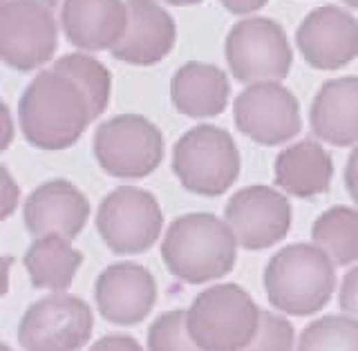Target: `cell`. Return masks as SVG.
I'll list each match as a JSON object with an SVG mask.
<instances>
[{
	"mask_svg": "<svg viewBox=\"0 0 358 351\" xmlns=\"http://www.w3.org/2000/svg\"><path fill=\"white\" fill-rule=\"evenodd\" d=\"M22 137L34 148L65 150L83 137L92 119L85 92L52 67L25 87L18 103Z\"/></svg>",
	"mask_w": 358,
	"mask_h": 351,
	"instance_id": "cell-1",
	"label": "cell"
},
{
	"mask_svg": "<svg viewBox=\"0 0 358 351\" xmlns=\"http://www.w3.org/2000/svg\"><path fill=\"white\" fill-rule=\"evenodd\" d=\"M238 246L227 220L210 213H188L166 231L162 259L177 280L204 285L231 273L238 262Z\"/></svg>",
	"mask_w": 358,
	"mask_h": 351,
	"instance_id": "cell-2",
	"label": "cell"
},
{
	"mask_svg": "<svg viewBox=\"0 0 358 351\" xmlns=\"http://www.w3.org/2000/svg\"><path fill=\"white\" fill-rule=\"evenodd\" d=\"M336 264L316 244H291L264 268V291L271 307L289 315L318 313L334 296Z\"/></svg>",
	"mask_w": 358,
	"mask_h": 351,
	"instance_id": "cell-3",
	"label": "cell"
},
{
	"mask_svg": "<svg viewBox=\"0 0 358 351\" xmlns=\"http://www.w3.org/2000/svg\"><path fill=\"white\" fill-rule=\"evenodd\" d=\"M262 311L238 285L201 291L186 311L190 338L204 351H242L260 331Z\"/></svg>",
	"mask_w": 358,
	"mask_h": 351,
	"instance_id": "cell-4",
	"label": "cell"
},
{
	"mask_svg": "<svg viewBox=\"0 0 358 351\" xmlns=\"http://www.w3.org/2000/svg\"><path fill=\"white\" fill-rule=\"evenodd\" d=\"M173 173L186 190L217 197L240 177V150L224 128H190L173 148Z\"/></svg>",
	"mask_w": 358,
	"mask_h": 351,
	"instance_id": "cell-5",
	"label": "cell"
},
{
	"mask_svg": "<svg viewBox=\"0 0 358 351\" xmlns=\"http://www.w3.org/2000/svg\"><path fill=\"white\" fill-rule=\"evenodd\" d=\"M94 157L110 177L143 179L164 162V134L141 115L112 117L94 132Z\"/></svg>",
	"mask_w": 358,
	"mask_h": 351,
	"instance_id": "cell-6",
	"label": "cell"
},
{
	"mask_svg": "<svg viewBox=\"0 0 358 351\" xmlns=\"http://www.w3.org/2000/svg\"><path fill=\"white\" fill-rule=\"evenodd\" d=\"M227 63L235 81L264 83L282 81L294 65L287 31L271 18H246L227 34Z\"/></svg>",
	"mask_w": 358,
	"mask_h": 351,
	"instance_id": "cell-7",
	"label": "cell"
},
{
	"mask_svg": "<svg viewBox=\"0 0 358 351\" xmlns=\"http://www.w3.org/2000/svg\"><path fill=\"white\" fill-rule=\"evenodd\" d=\"M164 213L152 192L137 186H119L101 201L96 231L117 255H137L159 240Z\"/></svg>",
	"mask_w": 358,
	"mask_h": 351,
	"instance_id": "cell-8",
	"label": "cell"
},
{
	"mask_svg": "<svg viewBox=\"0 0 358 351\" xmlns=\"http://www.w3.org/2000/svg\"><path fill=\"white\" fill-rule=\"evenodd\" d=\"M94 315L90 304L70 293L34 302L18 324V343L25 351H78L92 336Z\"/></svg>",
	"mask_w": 358,
	"mask_h": 351,
	"instance_id": "cell-9",
	"label": "cell"
},
{
	"mask_svg": "<svg viewBox=\"0 0 358 351\" xmlns=\"http://www.w3.org/2000/svg\"><path fill=\"white\" fill-rule=\"evenodd\" d=\"M59 48V25L50 7L36 0L0 3V59L11 70L31 72L52 61Z\"/></svg>",
	"mask_w": 358,
	"mask_h": 351,
	"instance_id": "cell-10",
	"label": "cell"
},
{
	"mask_svg": "<svg viewBox=\"0 0 358 351\" xmlns=\"http://www.w3.org/2000/svg\"><path fill=\"white\" fill-rule=\"evenodd\" d=\"M235 126L260 145H282L300 132V106L278 81L251 83L235 99Z\"/></svg>",
	"mask_w": 358,
	"mask_h": 351,
	"instance_id": "cell-11",
	"label": "cell"
},
{
	"mask_svg": "<svg viewBox=\"0 0 358 351\" xmlns=\"http://www.w3.org/2000/svg\"><path fill=\"white\" fill-rule=\"evenodd\" d=\"M235 237L246 251H262L282 242L291 231V203L275 188L249 186L238 190L224 208Z\"/></svg>",
	"mask_w": 358,
	"mask_h": 351,
	"instance_id": "cell-12",
	"label": "cell"
},
{
	"mask_svg": "<svg viewBox=\"0 0 358 351\" xmlns=\"http://www.w3.org/2000/svg\"><path fill=\"white\" fill-rule=\"evenodd\" d=\"M296 45L307 65L341 70L358 56V20L336 5L318 7L300 22Z\"/></svg>",
	"mask_w": 358,
	"mask_h": 351,
	"instance_id": "cell-13",
	"label": "cell"
},
{
	"mask_svg": "<svg viewBox=\"0 0 358 351\" xmlns=\"http://www.w3.org/2000/svg\"><path fill=\"white\" fill-rule=\"evenodd\" d=\"M94 300L99 313L112 324L132 327L148 318L157 302V282L141 264L119 262L96 278Z\"/></svg>",
	"mask_w": 358,
	"mask_h": 351,
	"instance_id": "cell-14",
	"label": "cell"
},
{
	"mask_svg": "<svg viewBox=\"0 0 358 351\" xmlns=\"http://www.w3.org/2000/svg\"><path fill=\"white\" fill-rule=\"evenodd\" d=\"M22 220L34 237L61 235L74 240L90 220V201L70 181L52 179L29 192Z\"/></svg>",
	"mask_w": 358,
	"mask_h": 351,
	"instance_id": "cell-15",
	"label": "cell"
},
{
	"mask_svg": "<svg viewBox=\"0 0 358 351\" xmlns=\"http://www.w3.org/2000/svg\"><path fill=\"white\" fill-rule=\"evenodd\" d=\"M130 11L123 0H63L65 38L85 52L115 50L128 29Z\"/></svg>",
	"mask_w": 358,
	"mask_h": 351,
	"instance_id": "cell-16",
	"label": "cell"
},
{
	"mask_svg": "<svg viewBox=\"0 0 358 351\" xmlns=\"http://www.w3.org/2000/svg\"><path fill=\"white\" fill-rule=\"evenodd\" d=\"M130 22L112 56L128 65L148 67L173 52L177 41L175 20L155 0H128Z\"/></svg>",
	"mask_w": 358,
	"mask_h": 351,
	"instance_id": "cell-17",
	"label": "cell"
},
{
	"mask_svg": "<svg viewBox=\"0 0 358 351\" xmlns=\"http://www.w3.org/2000/svg\"><path fill=\"white\" fill-rule=\"evenodd\" d=\"M311 132L324 143H358V76H341L324 83L311 101Z\"/></svg>",
	"mask_w": 358,
	"mask_h": 351,
	"instance_id": "cell-18",
	"label": "cell"
},
{
	"mask_svg": "<svg viewBox=\"0 0 358 351\" xmlns=\"http://www.w3.org/2000/svg\"><path fill=\"white\" fill-rule=\"evenodd\" d=\"M229 76L210 63L190 61L175 72L171 101L177 112L190 119H210L229 106Z\"/></svg>",
	"mask_w": 358,
	"mask_h": 351,
	"instance_id": "cell-19",
	"label": "cell"
},
{
	"mask_svg": "<svg viewBox=\"0 0 358 351\" xmlns=\"http://www.w3.org/2000/svg\"><path fill=\"white\" fill-rule=\"evenodd\" d=\"M275 184L291 197H318L327 192L334 177L331 155L316 141L289 145L275 157Z\"/></svg>",
	"mask_w": 358,
	"mask_h": 351,
	"instance_id": "cell-20",
	"label": "cell"
},
{
	"mask_svg": "<svg viewBox=\"0 0 358 351\" xmlns=\"http://www.w3.org/2000/svg\"><path fill=\"white\" fill-rule=\"evenodd\" d=\"M31 285L36 289H50L63 293L72 285L83 264V253L72 246L67 237L45 235L36 237L22 257Z\"/></svg>",
	"mask_w": 358,
	"mask_h": 351,
	"instance_id": "cell-21",
	"label": "cell"
},
{
	"mask_svg": "<svg viewBox=\"0 0 358 351\" xmlns=\"http://www.w3.org/2000/svg\"><path fill=\"white\" fill-rule=\"evenodd\" d=\"M311 240L334 259V264L358 262V210L350 206L324 210L311 226Z\"/></svg>",
	"mask_w": 358,
	"mask_h": 351,
	"instance_id": "cell-22",
	"label": "cell"
},
{
	"mask_svg": "<svg viewBox=\"0 0 358 351\" xmlns=\"http://www.w3.org/2000/svg\"><path fill=\"white\" fill-rule=\"evenodd\" d=\"M52 70L63 76H70L72 81L83 89L90 101L92 119H99L103 115L110 103V94H112V74L103 63L92 59L90 54L76 52V54H67L63 59H59L52 65Z\"/></svg>",
	"mask_w": 358,
	"mask_h": 351,
	"instance_id": "cell-23",
	"label": "cell"
},
{
	"mask_svg": "<svg viewBox=\"0 0 358 351\" xmlns=\"http://www.w3.org/2000/svg\"><path fill=\"white\" fill-rule=\"evenodd\" d=\"M296 351H358V322L350 315H324L305 327Z\"/></svg>",
	"mask_w": 358,
	"mask_h": 351,
	"instance_id": "cell-24",
	"label": "cell"
},
{
	"mask_svg": "<svg viewBox=\"0 0 358 351\" xmlns=\"http://www.w3.org/2000/svg\"><path fill=\"white\" fill-rule=\"evenodd\" d=\"M148 351H204L190 338L186 311H166L148 329Z\"/></svg>",
	"mask_w": 358,
	"mask_h": 351,
	"instance_id": "cell-25",
	"label": "cell"
},
{
	"mask_svg": "<svg viewBox=\"0 0 358 351\" xmlns=\"http://www.w3.org/2000/svg\"><path fill=\"white\" fill-rule=\"evenodd\" d=\"M294 324L278 313L262 311L260 331L253 338V343L242 351H294Z\"/></svg>",
	"mask_w": 358,
	"mask_h": 351,
	"instance_id": "cell-26",
	"label": "cell"
},
{
	"mask_svg": "<svg viewBox=\"0 0 358 351\" xmlns=\"http://www.w3.org/2000/svg\"><path fill=\"white\" fill-rule=\"evenodd\" d=\"M338 307L345 315H350L358 322V264L350 268L343 278L341 293H338Z\"/></svg>",
	"mask_w": 358,
	"mask_h": 351,
	"instance_id": "cell-27",
	"label": "cell"
},
{
	"mask_svg": "<svg viewBox=\"0 0 358 351\" xmlns=\"http://www.w3.org/2000/svg\"><path fill=\"white\" fill-rule=\"evenodd\" d=\"M0 217L7 220L11 213L18 208V199H20V188L11 177L9 168L3 166L0 168Z\"/></svg>",
	"mask_w": 358,
	"mask_h": 351,
	"instance_id": "cell-28",
	"label": "cell"
},
{
	"mask_svg": "<svg viewBox=\"0 0 358 351\" xmlns=\"http://www.w3.org/2000/svg\"><path fill=\"white\" fill-rule=\"evenodd\" d=\"M90 351H143V347L134 341L132 336H123V334H112L96 341Z\"/></svg>",
	"mask_w": 358,
	"mask_h": 351,
	"instance_id": "cell-29",
	"label": "cell"
},
{
	"mask_svg": "<svg viewBox=\"0 0 358 351\" xmlns=\"http://www.w3.org/2000/svg\"><path fill=\"white\" fill-rule=\"evenodd\" d=\"M345 186H347V192H350V197L358 203V148H354L352 155H350V159H347Z\"/></svg>",
	"mask_w": 358,
	"mask_h": 351,
	"instance_id": "cell-30",
	"label": "cell"
},
{
	"mask_svg": "<svg viewBox=\"0 0 358 351\" xmlns=\"http://www.w3.org/2000/svg\"><path fill=\"white\" fill-rule=\"evenodd\" d=\"M224 5V9L231 11L235 16H246V14H253V11L262 9L268 0H220Z\"/></svg>",
	"mask_w": 358,
	"mask_h": 351,
	"instance_id": "cell-31",
	"label": "cell"
},
{
	"mask_svg": "<svg viewBox=\"0 0 358 351\" xmlns=\"http://www.w3.org/2000/svg\"><path fill=\"white\" fill-rule=\"evenodd\" d=\"M3 123H5V137H3V150L9 148L11 137H14V126H11V115H9V108L7 103H3Z\"/></svg>",
	"mask_w": 358,
	"mask_h": 351,
	"instance_id": "cell-32",
	"label": "cell"
},
{
	"mask_svg": "<svg viewBox=\"0 0 358 351\" xmlns=\"http://www.w3.org/2000/svg\"><path fill=\"white\" fill-rule=\"evenodd\" d=\"M168 5H175V7H188V5H199L201 0H164Z\"/></svg>",
	"mask_w": 358,
	"mask_h": 351,
	"instance_id": "cell-33",
	"label": "cell"
},
{
	"mask_svg": "<svg viewBox=\"0 0 358 351\" xmlns=\"http://www.w3.org/2000/svg\"><path fill=\"white\" fill-rule=\"evenodd\" d=\"M0 3H5V0H0ZM36 3H41V5H45V7H56V5H59V0H36Z\"/></svg>",
	"mask_w": 358,
	"mask_h": 351,
	"instance_id": "cell-34",
	"label": "cell"
},
{
	"mask_svg": "<svg viewBox=\"0 0 358 351\" xmlns=\"http://www.w3.org/2000/svg\"><path fill=\"white\" fill-rule=\"evenodd\" d=\"M341 3H345L347 7H352V9H358V0H341Z\"/></svg>",
	"mask_w": 358,
	"mask_h": 351,
	"instance_id": "cell-35",
	"label": "cell"
},
{
	"mask_svg": "<svg viewBox=\"0 0 358 351\" xmlns=\"http://www.w3.org/2000/svg\"><path fill=\"white\" fill-rule=\"evenodd\" d=\"M0 351H11V349H9V345H3V347H0Z\"/></svg>",
	"mask_w": 358,
	"mask_h": 351,
	"instance_id": "cell-36",
	"label": "cell"
}]
</instances>
